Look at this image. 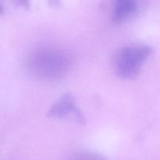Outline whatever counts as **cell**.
Wrapping results in <instances>:
<instances>
[{"label": "cell", "mask_w": 160, "mask_h": 160, "mask_svg": "<svg viewBox=\"0 0 160 160\" xmlns=\"http://www.w3.org/2000/svg\"><path fill=\"white\" fill-rule=\"evenodd\" d=\"M152 51V47L146 44H134L123 48L116 61L117 76L123 79H131L137 76Z\"/></svg>", "instance_id": "6da1fadb"}, {"label": "cell", "mask_w": 160, "mask_h": 160, "mask_svg": "<svg viewBox=\"0 0 160 160\" xmlns=\"http://www.w3.org/2000/svg\"><path fill=\"white\" fill-rule=\"evenodd\" d=\"M48 116L56 118H73L78 123H84V119L70 93L62 95L48 110Z\"/></svg>", "instance_id": "7a4b0ae2"}, {"label": "cell", "mask_w": 160, "mask_h": 160, "mask_svg": "<svg viewBox=\"0 0 160 160\" xmlns=\"http://www.w3.org/2000/svg\"><path fill=\"white\" fill-rule=\"evenodd\" d=\"M138 12V6L133 0H119L115 3L112 20L116 23H122L133 18Z\"/></svg>", "instance_id": "3957f363"}, {"label": "cell", "mask_w": 160, "mask_h": 160, "mask_svg": "<svg viewBox=\"0 0 160 160\" xmlns=\"http://www.w3.org/2000/svg\"><path fill=\"white\" fill-rule=\"evenodd\" d=\"M3 13V8L2 6V5L0 4V14H2Z\"/></svg>", "instance_id": "277c9868"}]
</instances>
